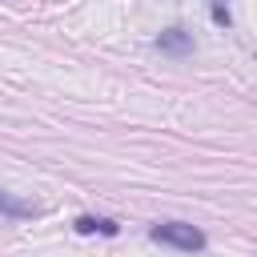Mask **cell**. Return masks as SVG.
<instances>
[{
  "label": "cell",
  "instance_id": "cell-4",
  "mask_svg": "<svg viewBox=\"0 0 257 257\" xmlns=\"http://www.w3.org/2000/svg\"><path fill=\"white\" fill-rule=\"evenodd\" d=\"M0 217H8V221H28V217H36V205H28V201H20V197H12V193L0 189Z\"/></svg>",
  "mask_w": 257,
  "mask_h": 257
},
{
  "label": "cell",
  "instance_id": "cell-5",
  "mask_svg": "<svg viewBox=\"0 0 257 257\" xmlns=\"http://www.w3.org/2000/svg\"><path fill=\"white\" fill-rule=\"evenodd\" d=\"M209 12H213V24H221V28L233 24V16H229V0H209Z\"/></svg>",
  "mask_w": 257,
  "mask_h": 257
},
{
  "label": "cell",
  "instance_id": "cell-3",
  "mask_svg": "<svg viewBox=\"0 0 257 257\" xmlns=\"http://www.w3.org/2000/svg\"><path fill=\"white\" fill-rule=\"evenodd\" d=\"M72 229H76V233H104V237H116V233H120V225H116L112 217H92V213L76 217Z\"/></svg>",
  "mask_w": 257,
  "mask_h": 257
},
{
  "label": "cell",
  "instance_id": "cell-1",
  "mask_svg": "<svg viewBox=\"0 0 257 257\" xmlns=\"http://www.w3.org/2000/svg\"><path fill=\"white\" fill-rule=\"evenodd\" d=\"M149 237H153V241H161V245L185 249V253L205 249V233H201V229H193V225H185V221H161V225H153V229H149Z\"/></svg>",
  "mask_w": 257,
  "mask_h": 257
},
{
  "label": "cell",
  "instance_id": "cell-2",
  "mask_svg": "<svg viewBox=\"0 0 257 257\" xmlns=\"http://www.w3.org/2000/svg\"><path fill=\"white\" fill-rule=\"evenodd\" d=\"M157 48L169 52V56H189V52H193V32H185V28H165V32L157 36Z\"/></svg>",
  "mask_w": 257,
  "mask_h": 257
}]
</instances>
